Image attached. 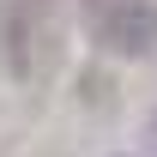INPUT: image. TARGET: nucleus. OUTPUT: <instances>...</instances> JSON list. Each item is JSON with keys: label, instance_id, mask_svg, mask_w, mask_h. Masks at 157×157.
Listing matches in <instances>:
<instances>
[{"label": "nucleus", "instance_id": "1", "mask_svg": "<svg viewBox=\"0 0 157 157\" xmlns=\"http://www.w3.org/2000/svg\"><path fill=\"white\" fill-rule=\"evenodd\" d=\"M97 36L109 55H151L157 48V0H109L103 6V18H97Z\"/></svg>", "mask_w": 157, "mask_h": 157}, {"label": "nucleus", "instance_id": "2", "mask_svg": "<svg viewBox=\"0 0 157 157\" xmlns=\"http://www.w3.org/2000/svg\"><path fill=\"white\" fill-rule=\"evenodd\" d=\"M0 48H6V67H12V73H30V42H24V18L18 12H0Z\"/></svg>", "mask_w": 157, "mask_h": 157}]
</instances>
